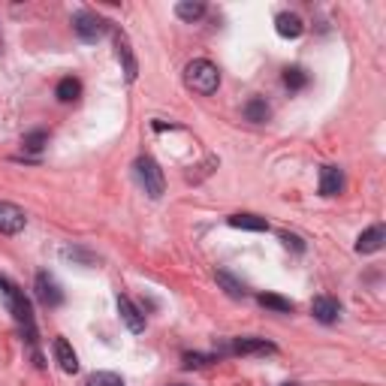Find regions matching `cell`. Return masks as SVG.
<instances>
[{"instance_id":"6da1fadb","label":"cell","mask_w":386,"mask_h":386,"mask_svg":"<svg viewBox=\"0 0 386 386\" xmlns=\"http://www.w3.org/2000/svg\"><path fill=\"white\" fill-rule=\"evenodd\" d=\"M185 82H187V88H190V91H196V94L208 97V94H215L217 85H220V72H217V67H215L211 61L196 58V61H190V63H187V70H185Z\"/></svg>"},{"instance_id":"7a4b0ae2","label":"cell","mask_w":386,"mask_h":386,"mask_svg":"<svg viewBox=\"0 0 386 386\" xmlns=\"http://www.w3.org/2000/svg\"><path fill=\"white\" fill-rule=\"evenodd\" d=\"M136 176H139V185L145 187V193H148L151 199H160L163 196L167 181H163V169L157 167V160L139 157V160H136Z\"/></svg>"},{"instance_id":"3957f363","label":"cell","mask_w":386,"mask_h":386,"mask_svg":"<svg viewBox=\"0 0 386 386\" xmlns=\"http://www.w3.org/2000/svg\"><path fill=\"white\" fill-rule=\"evenodd\" d=\"M72 31L79 33V40H85V43H97V40H103L106 31H109V24H106V18H100L97 13H76L72 15Z\"/></svg>"},{"instance_id":"277c9868","label":"cell","mask_w":386,"mask_h":386,"mask_svg":"<svg viewBox=\"0 0 386 386\" xmlns=\"http://www.w3.org/2000/svg\"><path fill=\"white\" fill-rule=\"evenodd\" d=\"M0 287H3V293H6V302H9V308H13L15 320H18V323H24L33 332V317H31V305H27L24 293H18L15 284H9L6 278H0Z\"/></svg>"},{"instance_id":"5b68a950","label":"cell","mask_w":386,"mask_h":386,"mask_svg":"<svg viewBox=\"0 0 386 386\" xmlns=\"http://www.w3.org/2000/svg\"><path fill=\"white\" fill-rule=\"evenodd\" d=\"M24 224H27V215L15 206V202H0V233L15 236L24 229Z\"/></svg>"},{"instance_id":"8992f818","label":"cell","mask_w":386,"mask_h":386,"mask_svg":"<svg viewBox=\"0 0 386 386\" xmlns=\"http://www.w3.org/2000/svg\"><path fill=\"white\" fill-rule=\"evenodd\" d=\"M36 296H40V302H43V305H49V308H58L63 302V293L58 287V281H54L52 275H45V272L36 275Z\"/></svg>"},{"instance_id":"52a82bcc","label":"cell","mask_w":386,"mask_h":386,"mask_svg":"<svg viewBox=\"0 0 386 386\" xmlns=\"http://www.w3.org/2000/svg\"><path fill=\"white\" fill-rule=\"evenodd\" d=\"M311 314H314L320 323H335L338 314H341V305H338V299L332 296H317L314 302H311Z\"/></svg>"},{"instance_id":"ba28073f","label":"cell","mask_w":386,"mask_h":386,"mask_svg":"<svg viewBox=\"0 0 386 386\" xmlns=\"http://www.w3.org/2000/svg\"><path fill=\"white\" fill-rule=\"evenodd\" d=\"M383 242H386V229L380 224H374V226H369L360 236V242H356V251H360V254H374V251H380V247H383Z\"/></svg>"},{"instance_id":"9c48e42d","label":"cell","mask_w":386,"mask_h":386,"mask_svg":"<svg viewBox=\"0 0 386 386\" xmlns=\"http://www.w3.org/2000/svg\"><path fill=\"white\" fill-rule=\"evenodd\" d=\"M118 314H121V320L127 323L130 332H142V329H145V317L139 314V308H136L127 296H118Z\"/></svg>"},{"instance_id":"30bf717a","label":"cell","mask_w":386,"mask_h":386,"mask_svg":"<svg viewBox=\"0 0 386 386\" xmlns=\"http://www.w3.org/2000/svg\"><path fill=\"white\" fill-rule=\"evenodd\" d=\"M54 360L67 374H76L79 371V360H76V350L70 347L67 338H54Z\"/></svg>"},{"instance_id":"8fae6325","label":"cell","mask_w":386,"mask_h":386,"mask_svg":"<svg viewBox=\"0 0 386 386\" xmlns=\"http://www.w3.org/2000/svg\"><path fill=\"white\" fill-rule=\"evenodd\" d=\"M275 27H278V33L284 40H296V36H302V31H305V24H302V18L296 13H281L275 18Z\"/></svg>"},{"instance_id":"7c38bea8","label":"cell","mask_w":386,"mask_h":386,"mask_svg":"<svg viewBox=\"0 0 386 386\" xmlns=\"http://www.w3.org/2000/svg\"><path fill=\"white\" fill-rule=\"evenodd\" d=\"M341 187H344L341 169H335V167L320 169V193H323V196H335V193H341Z\"/></svg>"},{"instance_id":"4fadbf2b","label":"cell","mask_w":386,"mask_h":386,"mask_svg":"<svg viewBox=\"0 0 386 386\" xmlns=\"http://www.w3.org/2000/svg\"><path fill=\"white\" fill-rule=\"evenodd\" d=\"M233 353H275V344L263 338H238L233 344Z\"/></svg>"},{"instance_id":"5bb4252c","label":"cell","mask_w":386,"mask_h":386,"mask_svg":"<svg viewBox=\"0 0 386 386\" xmlns=\"http://www.w3.org/2000/svg\"><path fill=\"white\" fill-rule=\"evenodd\" d=\"M229 226L251 229V233H265V229H269L265 217H256V215H233V217H229Z\"/></svg>"},{"instance_id":"9a60e30c","label":"cell","mask_w":386,"mask_h":386,"mask_svg":"<svg viewBox=\"0 0 386 386\" xmlns=\"http://www.w3.org/2000/svg\"><path fill=\"white\" fill-rule=\"evenodd\" d=\"M269 106H265V100L260 97H254V100H247V106H245V118L247 121H254V124H263V121H269Z\"/></svg>"},{"instance_id":"2e32d148","label":"cell","mask_w":386,"mask_h":386,"mask_svg":"<svg viewBox=\"0 0 386 386\" xmlns=\"http://www.w3.org/2000/svg\"><path fill=\"white\" fill-rule=\"evenodd\" d=\"M260 305L278 311V314H290L293 311V302L284 299V296H275V293H260Z\"/></svg>"},{"instance_id":"e0dca14e","label":"cell","mask_w":386,"mask_h":386,"mask_svg":"<svg viewBox=\"0 0 386 386\" xmlns=\"http://www.w3.org/2000/svg\"><path fill=\"white\" fill-rule=\"evenodd\" d=\"M79 94H82V82L79 79H61L58 82V100H63V103L79 100Z\"/></svg>"},{"instance_id":"ac0fdd59","label":"cell","mask_w":386,"mask_h":386,"mask_svg":"<svg viewBox=\"0 0 386 386\" xmlns=\"http://www.w3.org/2000/svg\"><path fill=\"white\" fill-rule=\"evenodd\" d=\"M284 85H287L290 91H302L308 85V72L302 67H287L284 70Z\"/></svg>"},{"instance_id":"d6986e66","label":"cell","mask_w":386,"mask_h":386,"mask_svg":"<svg viewBox=\"0 0 386 386\" xmlns=\"http://www.w3.org/2000/svg\"><path fill=\"white\" fill-rule=\"evenodd\" d=\"M118 58L124 61V72H127V79H136V61H133V54H130V45H127L124 36H118Z\"/></svg>"},{"instance_id":"ffe728a7","label":"cell","mask_w":386,"mask_h":386,"mask_svg":"<svg viewBox=\"0 0 386 386\" xmlns=\"http://www.w3.org/2000/svg\"><path fill=\"white\" fill-rule=\"evenodd\" d=\"M176 15L185 18V22H196V18L206 15V6H202V3H190V0H187V3H178L176 6Z\"/></svg>"},{"instance_id":"44dd1931","label":"cell","mask_w":386,"mask_h":386,"mask_svg":"<svg viewBox=\"0 0 386 386\" xmlns=\"http://www.w3.org/2000/svg\"><path fill=\"white\" fill-rule=\"evenodd\" d=\"M45 142H49V133L45 130H33V133H27L24 139H22V145H24V151H43L45 148Z\"/></svg>"},{"instance_id":"7402d4cb","label":"cell","mask_w":386,"mask_h":386,"mask_svg":"<svg viewBox=\"0 0 386 386\" xmlns=\"http://www.w3.org/2000/svg\"><path fill=\"white\" fill-rule=\"evenodd\" d=\"M88 386H124V380L112 371H97L88 378Z\"/></svg>"},{"instance_id":"603a6c76","label":"cell","mask_w":386,"mask_h":386,"mask_svg":"<svg viewBox=\"0 0 386 386\" xmlns=\"http://www.w3.org/2000/svg\"><path fill=\"white\" fill-rule=\"evenodd\" d=\"M217 281L226 287V293H229V296H245V287H242V284H238V281L233 278V275H226V272H217Z\"/></svg>"},{"instance_id":"cb8c5ba5","label":"cell","mask_w":386,"mask_h":386,"mask_svg":"<svg viewBox=\"0 0 386 386\" xmlns=\"http://www.w3.org/2000/svg\"><path fill=\"white\" fill-rule=\"evenodd\" d=\"M206 362H211V360H208V356H199V353H196V356H193V353L185 356V365H187V369H199V365H206Z\"/></svg>"},{"instance_id":"d4e9b609","label":"cell","mask_w":386,"mask_h":386,"mask_svg":"<svg viewBox=\"0 0 386 386\" xmlns=\"http://www.w3.org/2000/svg\"><path fill=\"white\" fill-rule=\"evenodd\" d=\"M176 386H187V383H176Z\"/></svg>"},{"instance_id":"484cf974","label":"cell","mask_w":386,"mask_h":386,"mask_svg":"<svg viewBox=\"0 0 386 386\" xmlns=\"http://www.w3.org/2000/svg\"><path fill=\"white\" fill-rule=\"evenodd\" d=\"M287 386H293V383H287Z\"/></svg>"}]
</instances>
